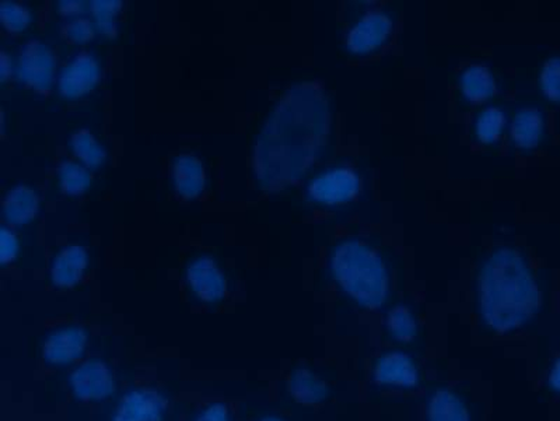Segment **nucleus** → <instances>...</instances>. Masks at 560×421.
Returning a JSON list of instances; mask_svg holds the SVG:
<instances>
[{
  "label": "nucleus",
  "mask_w": 560,
  "mask_h": 421,
  "mask_svg": "<svg viewBox=\"0 0 560 421\" xmlns=\"http://www.w3.org/2000/svg\"><path fill=\"white\" fill-rule=\"evenodd\" d=\"M89 330L82 325H65L45 336L42 359L52 369H65L82 361L89 348Z\"/></svg>",
  "instance_id": "nucleus-6"
},
{
  "label": "nucleus",
  "mask_w": 560,
  "mask_h": 421,
  "mask_svg": "<svg viewBox=\"0 0 560 421\" xmlns=\"http://www.w3.org/2000/svg\"><path fill=\"white\" fill-rule=\"evenodd\" d=\"M287 387L290 398L300 405H319L329 395L328 384L306 367L294 369L289 375Z\"/></svg>",
  "instance_id": "nucleus-16"
},
{
  "label": "nucleus",
  "mask_w": 560,
  "mask_h": 421,
  "mask_svg": "<svg viewBox=\"0 0 560 421\" xmlns=\"http://www.w3.org/2000/svg\"><path fill=\"white\" fill-rule=\"evenodd\" d=\"M331 273L343 292L364 308L377 309L387 301V269L377 250L362 241L350 238L334 249Z\"/></svg>",
  "instance_id": "nucleus-3"
},
{
  "label": "nucleus",
  "mask_w": 560,
  "mask_h": 421,
  "mask_svg": "<svg viewBox=\"0 0 560 421\" xmlns=\"http://www.w3.org/2000/svg\"><path fill=\"white\" fill-rule=\"evenodd\" d=\"M374 379L383 387L415 388L419 384V371L409 355L389 352L377 360Z\"/></svg>",
  "instance_id": "nucleus-15"
},
{
  "label": "nucleus",
  "mask_w": 560,
  "mask_h": 421,
  "mask_svg": "<svg viewBox=\"0 0 560 421\" xmlns=\"http://www.w3.org/2000/svg\"><path fill=\"white\" fill-rule=\"evenodd\" d=\"M504 122H506V118L499 108L483 109L475 124V133H477L479 142L483 144L497 142L502 135Z\"/></svg>",
  "instance_id": "nucleus-25"
},
{
  "label": "nucleus",
  "mask_w": 560,
  "mask_h": 421,
  "mask_svg": "<svg viewBox=\"0 0 560 421\" xmlns=\"http://www.w3.org/2000/svg\"><path fill=\"white\" fill-rule=\"evenodd\" d=\"M170 177L175 195L183 200H197L207 189V167L195 154H179L172 162Z\"/></svg>",
  "instance_id": "nucleus-13"
},
{
  "label": "nucleus",
  "mask_w": 560,
  "mask_h": 421,
  "mask_svg": "<svg viewBox=\"0 0 560 421\" xmlns=\"http://www.w3.org/2000/svg\"><path fill=\"white\" fill-rule=\"evenodd\" d=\"M331 128V108L319 84L304 82L287 90L255 138V185L278 194L300 183L328 147Z\"/></svg>",
  "instance_id": "nucleus-1"
},
{
  "label": "nucleus",
  "mask_w": 560,
  "mask_h": 421,
  "mask_svg": "<svg viewBox=\"0 0 560 421\" xmlns=\"http://www.w3.org/2000/svg\"><path fill=\"white\" fill-rule=\"evenodd\" d=\"M69 149L77 162L89 169L102 167L107 160V150L88 129H79L70 135Z\"/></svg>",
  "instance_id": "nucleus-20"
},
{
  "label": "nucleus",
  "mask_w": 560,
  "mask_h": 421,
  "mask_svg": "<svg viewBox=\"0 0 560 421\" xmlns=\"http://www.w3.org/2000/svg\"><path fill=\"white\" fill-rule=\"evenodd\" d=\"M385 327H387L389 336L397 342H412L418 335L417 319H415L411 309L405 307V305H398V307L389 311L387 319H385Z\"/></svg>",
  "instance_id": "nucleus-23"
},
{
  "label": "nucleus",
  "mask_w": 560,
  "mask_h": 421,
  "mask_svg": "<svg viewBox=\"0 0 560 421\" xmlns=\"http://www.w3.org/2000/svg\"><path fill=\"white\" fill-rule=\"evenodd\" d=\"M70 393L82 402H104L117 393V378L112 365L98 358L80 361L70 371Z\"/></svg>",
  "instance_id": "nucleus-5"
},
{
  "label": "nucleus",
  "mask_w": 560,
  "mask_h": 421,
  "mask_svg": "<svg viewBox=\"0 0 560 421\" xmlns=\"http://www.w3.org/2000/svg\"><path fill=\"white\" fill-rule=\"evenodd\" d=\"M548 384L553 390L560 393V358L555 361L551 371H549Z\"/></svg>",
  "instance_id": "nucleus-32"
},
{
  "label": "nucleus",
  "mask_w": 560,
  "mask_h": 421,
  "mask_svg": "<svg viewBox=\"0 0 560 421\" xmlns=\"http://www.w3.org/2000/svg\"><path fill=\"white\" fill-rule=\"evenodd\" d=\"M393 32V20L384 12H370L360 19L347 37V47L350 52L369 55L377 51L387 42Z\"/></svg>",
  "instance_id": "nucleus-12"
},
{
  "label": "nucleus",
  "mask_w": 560,
  "mask_h": 421,
  "mask_svg": "<svg viewBox=\"0 0 560 421\" xmlns=\"http://www.w3.org/2000/svg\"><path fill=\"white\" fill-rule=\"evenodd\" d=\"M459 89L469 103L481 104L488 102L497 93V83L487 67L472 65L465 69L459 77Z\"/></svg>",
  "instance_id": "nucleus-17"
},
{
  "label": "nucleus",
  "mask_w": 560,
  "mask_h": 421,
  "mask_svg": "<svg viewBox=\"0 0 560 421\" xmlns=\"http://www.w3.org/2000/svg\"><path fill=\"white\" fill-rule=\"evenodd\" d=\"M58 58L49 45L32 39L20 48L16 77L34 93L47 95L57 79Z\"/></svg>",
  "instance_id": "nucleus-4"
},
{
  "label": "nucleus",
  "mask_w": 560,
  "mask_h": 421,
  "mask_svg": "<svg viewBox=\"0 0 560 421\" xmlns=\"http://www.w3.org/2000/svg\"><path fill=\"white\" fill-rule=\"evenodd\" d=\"M33 22L32 10L24 7L23 3L3 0L0 3V23L4 32L9 34H20L26 32Z\"/></svg>",
  "instance_id": "nucleus-24"
},
{
  "label": "nucleus",
  "mask_w": 560,
  "mask_h": 421,
  "mask_svg": "<svg viewBox=\"0 0 560 421\" xmlns=\"http://www.w3.org/2000/svg\"><path fill=\"white\" fill-rule=\"evenodd\" d=\"M102 77L103 69L96 55L89 51L79 52L59 72L58 93L68 102H78L97 89Z\"/></svg>",
  "instance_id": "nucleus-8"
},
{
  "label": "nucleus",
  "mask_w": 560,
  "mask_h": 421,
  "mask_svg": "<svg viewBox=\"0 0 560 421\" xmlns=\"http://www.w3.org/2000/svg\"><path fill=\"white\" fill-rule=\"evenodd\" d=\"M97 28L93 20L78 17L68 20L61 27L65 42L73 45H86L96 38Z\"/></svg>",
  "instance_id": "nucleus-26"
},
{
  "label": "nucleus",
  "mask_w": 560,
  "mask_h": 421,
  "mask_svg": "<svg viewBox=\"0 0 560 421\" xmlns=\"http://www.w3.org/2000/svg\"><path fill=\"white\" fill-rule=\"evenodd\" d=\"M166 395L152 387H138L124 394L109 421H166Z\"/></svg>",
  "instance_id": "nucleus-10"
},
{
  "label": "nucleus",
  "mask_w": 560,
  "mask_h": 421,
  "mask_svg": "<svg viewBox=\"0 0 560 421\" xmlns=\"http://www.w3.org/2000/svg\"><path fill=\"white\" fill-rule=\"evenodd\" d=\"M89 267L88 248L78 244L67 245L54 255L49 264V282L55 289H74L86 278Z\"/></svg>",
  "instance_id": "nucleus-11"
},
{
  "label": "nucleus",
  "mask_w": 560,
  "mask_h": 421,
  "mask_svg": "<svg viewBox=\"0 0 560 421\" xmlns=\"http://www.w3.org/2000/svg\"><path fill=\"white\" fill-rule=\"evenodd\" d=\"M428 421H471L467 406L448 389H439L428 404Z\"/></svg>",
  "instance_id": "nucleus-21"
},
{
  "label": "nucleus",
  "mask_w": 560,
  "mask_h": 421,
  "mask_svg": "<svg viewBox=\"0 0 560 421\" xmlns=\"http://www.w3.org/2000/svg\"><path fill=\"white\" fill-rule=\"evenodd\" d=\"M57 13L59 16H62L68 20L82 17V14L89 10L86 8V3L82 2V0H62V2L57 3Z\"/></svg>",
  "instance_id": "nucleus-30"
},
{
  "label": "nucleus",
  "mask_w": 560,
  "mask_h": 421,
  "mask_svg": "<svg viewBox=\"0 0 560 421\" xmlns=\"http://www.w3.org/2000/svg\"><path fill=\"white\" fill-rule=\"evenodd\" d=\"M360 178L353 169L338 167L328 169L310 180L307 198L323 207H338L358 197Z\"/></svg>",
  "instance_id": "nucleus-9"
},
{
  "label": "nucleus",
  "mask_w": 560,
  "mask_h": 421,
  "mask_svg": "<svg viewBox=\"0 0 560 421\" xmlns=\"http://www.w3.org/2000/svg\"><path fill=\"white\" fill-rule=\"evenodd\" d=\"M539 86L545 97L560 103V58L549 59L539 74Z\"/></svg>",
  "instance_id": "nucleus-27"
},
{
  "label": "nucleus",
  "mask_w": 560,
  "mask_h": 421,
  "mask_svg": "<svg viewBox=\"0 0 560 421\" xmlns=\"http://www.w3.org/2000/svg\"><path fill=\"white\" fill-rule=\"evenodd\" d=\"M510 133H512V140L518 149L537 148L544 133L542 114L535 108L520 109L513 119Z\"/></svg>",
  "instance_id": "nucleus-18"
},
{
  "label": "nucleus",
  "mask_w": 560,
  "mask_h": 421,
  "mask_svg": "<svg viewBox=\"0 0 560 421\" xmlns=\"http://www.w3.org/2000/svg\"><path fill=\"white\" fill-rule=\"evenodd\" d=\"M124 3L121 0H93L89 3L94 26L104 38L115 39L118 35V16Z\"/></svg>",
  "instance_id": "nucleus-22"
},
{
  "label": "nucleus",
  "mask_w": 560,
  "mask_h": 421,
  "mask_svg": "<svg viewBox=\"0 0 560 421\" xmlns=\"http://www.w3.org/2000/svg\"><path fill=\"white\" fill-rule=\"evenodd\" d=\"M185 284L199 303L217 305L226 299L228 276L218 260L209 255H199L185 267Z\"/></svg>",
  "instance_id": "nucleus-7"
},
{
  "label": "nucleus",
  "mask_w": 560,
  "mask_h": 421,
  "mask_svg": "<svg viewBox=\"0 0 560 421\" xmlns=\"http://www.w3.org/2000/svg\"><path fill=\"white\" fill-rule=\"evenodd\" d=\"M14 72L13 59L7 51L0 52V82L7 83Z\"/></svg>",
  "instance_id": "nucleus-31"
},
{
  "label": "nucleus",
  "mask_w": 560,
  "mask_h": 421,
  "mask_svg": "<svg viewBox=\"0 0 560 421\" xmlns=\"http://www.w3.org/2000/svg\"><path fill=\"white\" fill-rule=\"evenodd\" d=\"M192 421H233L232 410L223 402H210L198 410Z\"/></svg>",
  "instance_id": "nucleus-29"
},
{
  "label": "nucleus",
  "mask_w": 560,
  "mask_h": 421,
  "mask_svg": "<svg viewBox=\"0 0 560 421\" xmlns=\"http://www.w3.org/2000/svg\"><path fill=\"white\" fill-rule=\"evenodd\" d=\"M258 421H284V420L278 418V416H265V418L259 419Z\"/></svg>",
  "instance_id": "nucleus-33"
},
{
  "label": "nucleus",
  "mask_w": 560,
  "mask_h": 421,
  "mask_svg": "<svg viewBox=\"0 0 560 421\" xmlns=\"http://www.w3.org/2000/svg\"><path fill=\"white\" fill-rule=\"evenodd\" d=\"M541 294L522 254L499 248L478 274L479 314L489 329L506 334L523 327L537 313Z\"/></svg>",
  "instance_id": "nucleus-2"
},
{
  "label": "nucleus",
  "mask_w": 560,
  "mask_h": 421,
  "mask_svg": "<svg viewBox=\"0 0 560 421\" xmlns=\"http://www.w3.org/2000/svg\"><path fill=\"white\" fill-rule=\"evenodd\" d=\"M58 187L65 197L80 198L93 185V175L77 160L63 159L57 168Z\"/></svg>",
  "instance_id": "nucleus-19"
},
{
  "label": "nucleus",
  "mask_w": 560,
  "mask_h": 421,
  "mask_svg": "<svg viewBox=\"0 0 560 421\" xmlns=\"http://www.w3.org/2000/svg\"><path fill=\"white\" fill-rule=\"evenodd\" d=\"M20 254V239L12 227L4 224L0 229V264L3 268L12 265Z\"/></svg>",
  "instance_id": "nucleus-28"
},
{
  "label": "nucleus",
  "mask_w": 560,
  "mask_h": 421,
  "mask_svg": "<svg viewBox=\"0 0 560 421\" xmlns=\"http://www.w3.org/2000/svg\"><path fill=\"white\" fill-rule=\"evenodd\" d=\"M42 209V197L27 184H18L4 194L2 218L9 227L33 223Z\"/></svg>",
  "instance_id": "nucleus-14"
}]
</instances>
